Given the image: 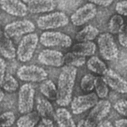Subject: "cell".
Returning a JSON list of instances; mask_svg holds the SVG:
<instances>
[{
	"mask_svg": "<svg viewBox=\"0 0 127 127\" xmlns=\"http://www.w3.org/2000/svg\"><path fill=\"white\" fill-rule=\"evenodd\" d=\"M77 74L75 67L67 65L62 68L58 80L56 100L61 106H67L71 102Z\"/></svg>",
	"mask_w": 127,
	"mask_h": 127,
	"instance_id": "1",
	"label": "cell"
},
{
	"mask_svg": "<svg viewBox=\"0 0 127 127\" xmlns=\"http://www.w3.org/2000/svg\"><path fill=\"white\" fill-rule=\"evenodd\" d=\"M38 42L37 34H29L23 37L19 44L17 51L19 60L23 62L30 61L33 56Z\"/></svg>",
	"mask_w": 127,
	"mask_h": 127,
	"instance_id": "2",
	"label": "cell"
},
{
	"mask_svg": "<svg viewBox=\"0 0 127 127\" xmlns=\"http://www.w3.org/2000/svg\"><path fill=\"white\" fill-rule=\"evenodd\" d=\"M100 53L106 60H113L117 59L119 49L110 33H104L99 35L97 40Z\"/></svg>",
	"mask_w": 127,
	"mask_h": 127,
	"instance_id": "3",
	"label": "cell"
},
{
	"mask_svg": "<svg viewBox=\"0 0 127 127\" xmlns=\"http://www.w3.org/2000/svg\"><path fill=\"white\" fill-rule=\"evenodd\" d=\"M69 23V18L63 12H53L39 17L37 20L38 28L42 30L54 29L64 27Z\"/></svg>",
	"mask_w": 127,
	"mask_h": 127,
	"instance_id": "4",
	"label": "cell"
},
{
	"mask_svg": "<svg viewBox=\"0 0 127 127\" xmlns=\"http://www.w3.org/2000/svg\"><path fill=\"white\" fill-rule=\"evenodd\" d=\"M35 94V90L30 84H24L20 87L18 98V109L20 113L26 114L32 112Z\"/></svg>",
	"mask_w": 127,
	"mask_h": 127,
	"instance_id": "5",
	"label": "cell"
},
{
	"mask_svg": "<svg viewBox=\"0 0 127 127\" xmlns=\"http://www.w3.org/2000/svg\"><path fill=\"white\" fill-rule=\"evenodd\" d=\"M39 42L45 47H70L72 41L70 36L59 32H44L40 35Z\"/></svg>",
	"mask_w": 127,
	"mask_h": 127,
	"instance_id": "6",
	"label": "cell"
},
{
	"mask_svg": "<svg viewBox=\"0 0 127 127\" xmlns=\"http://www.w3.org/2000/svg\"><path fill=\"white\" fill-rule=\"evenodd\" d=\"M17 75L22 81L40 82L46 80L48 74L42 67L32 64L20 67L17 71Z\"/></svg>",
	"mask_w": 127,
	"mask_h": 127,
	"instance_id": "7",
	"label": "cell"
},
{
	"mask_svg": "<svg viewBox=\"0 0 127 127\" xmlns=\"http://www.w3.org/2000/svg\"><path fill=\"white\" fill-rule=\"evenodd\" d=\"M98 102V97L94 93L80 95L71 102V109L73 114L79 115L94 107Z\"/></svg>",
	"mask_w": 127,
	"mask_h": 127,
	"instance_id": "8",
	"label": "cell"
},
{
	"mask_svg": "<svg viewBox=\"0 0 127 127\" xmlns=\"http://www.w3.org/2000/svg\"><path fill=\"white\" fill-rule=\"evenodd\" d=\"M97 13L95 4L92 3H86L72 14L70 20L74 25L80 26L94 18Z\"/></svg>",
	"mask_w": 127,
	"mask_h": 127,
	"instance_id": "9",
	"label": "cell"
},
{
	"mask_svg": "<svg viewBox=\"0 0 127 127\" xmlns=\"http://www.w3.org/2000/svg\"><path fill=\"white\" fill-rule=\"evenodd\" d=\"M111 107V105L109 101H99L90 111L86 119V122L90 127H95L109 114Z\"/></svg>",
	"mask_w": 127,
	"mask_h": 127,
	"instance_id": "10",
	"label": "cell"
},
{
	"mask_svg": "<svg viewBox=\"0 0 127 127\" xmlns=\"http://www.w3.org/2000/svg\"><path fill=\"white\" fill-rule=\"evenodd\" d=\"M35 30L33 23L30 20H17L8 24L4 27V33L8 37L19 36Z\"/></svg>",
	"mask_w": 127,
	"mask_h": 127,
	"instance_id": "11",
	"label": "cell"
},
{
	"mask_svg": "<svg viewBox=\"0 0 127 127\" xmlns=\"http://www.w3.org/2000/svg\"><path fill=\"white\" fill-rule=\"evenodd\" d=\"M64 56L58 51L51 49H44L38 55V61L42 64L52 67H59L64 63Z\"/></svg>",
	"mask_w": 127,
	"mask_h": 127,
	"instance_id": "12",
	"label": "cell"
},
{
	"mask_svg": "<svg viewBox=\"0 0 127 127\" xmlns=\"http://www.w3.org/2000/svg\"><path fill=\"white\" fill-rule=\"evenodd\" d=\"M107 85L120 94L127 93V81L111 69H108L102 77Z\"/></svg>",
	"mask_w": 127,
	"mask_h": 127,
	"instance_id": "13",
	"label": "cell"
},
{
	"mask_svg": "<svg viewBox=\"0 0 127 127\" xmlns=\"http://www.w3.org/2000/svg\"><path fill=\"white\" fill-rule=\"evenodd\" d=\"M0 3L2 10L7 13L16 17H24L28 11L27 5L20 0H1Z\"/></svg>",
	"mask_w": 127,
	"mask_h": 127,
	"instance_id": "14",
	"label": "cell"
},
{
	"mask_svg": "<svg viewBox=\"0 0 127 127\" xmlns=\"http://www.w3.org/2000/svg\"><path fill=\"white\" fill-rule=\"evenodd\" d=\"M28 11L32 13L49 12L54 10L58 4L55 0H23Z\"/></svg>",
	"mask_w": 127,
	"mask_h": 127,
	"instance_id": "15",
	"label": "cell"
},
{
	"mask_svg": "<svg viewBox=\"0 0 127 127\" xmlns=\"http://www.w3.org/2000/svg\"><path fill=\"white\" fill-rule=\"evenodd\" d=\"M54 117L59 127H77L72 115L65 108L57 109Z\"/></svg>",
	"mask_w": 127,
	"mask_h": 127,
	"instance_id": "16",
	"label": "cell"
},
{
	"mask_svg": "<svg viewBox=\"0 0 127 127\" xmlns=\"http://www.w3.org/2000/svg\"><path fill=\"white\" fill-rule=\"evenodd\" d=\"M96 45L93 42H83L76 44L72 47V52L77 55L85 57L94 55Z\"/></svg>",
	"mask_w": 127,
	"mask_h": 127,
	"instance_id": "17",
	"label": "cell"
},
{
	"mask_svg": "<svg viewBox=\"0 0 127 127\" xmlns=\"http://www.w3.org/2000/svg\"><path fill=\"white\" fill-rule=\"evenodd\" d=\"M0 53L6 59H12L16 57L17 51L11 40L5 33L1 36L0 42Z\"/></svg>",
	"mask_w": 127,
	"mask_h": 127,
	"instance_id": "18",
	"label": "cell"
},
{
	"mask_svg": "<svg viewBox=\"0 0 127 127\" xmlns=\"http://www.w3.org/2000/svg\"><path fill=\"white\" fill-rule=\"evenodd\" d=\"M99 33V30L96 27L89 25L78 32L75 38L78 42H90L97 37Z\"/></svg>",
	"mask_w": 127,
	"mask_h": 127,
	"instance_id": "19",
	"label": "cell"
},
{
	"mask_svg": "<svg viewBox=\"0 0 127 127\" xmlns=\"http://www.w3.org/2000/svg\"><path fill=\"white\" fill-rule=\"evenodd\" d=\"M40 116L37 112H32L21 116L17 122V127H34L38 123Z\"/></svg>",
	"mask_w": 127,
	"mask_h": 127,
	"instance_id": "20",
	"label": "cell"
},
{
	"mask_svg": "<svg viewBox=\"0 0 127 127\" xmlns=\"http://www.w3.org/2000/svg\"><path fill=\"white\" fill-rule=\"evenodd\" d=\"M37 112L40 116L45 119H49L53 115L54 109L50 102L43 98L37 99Z\"/></svg>",
	"mask_w": 127,
	"mask_h": 127,
	"instance_id": "21",
	"label": "cell"
},
{
	"mask_svg": "<svg viewBox=\"0 0 127 127\" xmlns=\"http://www.w3.org/2000/svg\"><path fill=\"white\" fill-rule=\"evenodd\" d=\"M40 92L51 100H56L57 88L54 82L51 80H46L40 86Z\"/></svg>",
	"mask_w": 127,
	"mask_h": 127,
	"instance_id": "22",
	"label": "cell"
},
{
	"mask_svg": "<svg viewBox=\"0 0 127 127\" xmlns=\"http://www.w3.org/2000/svg\"><path fill=\"white\" fill-rule=\"evenodd\" d=\"M87 66L92 72L103 75L108 70L105 64L96 56H93L89 59Z\"/></svg>",
	"mask_w": 127,
	"mask_h": 127,
	"instance_id": "23",
	"label": "cell"
},
{
	"mask_svg": "<svg viewBox=\"0 0 127 127\" xmlns=\"http://www.w3.org/2000/svg\"><path fill=\"white\" fill-rule=\"evenodd\" d=\"M19 85L16 79L9 74H6L3 80L0 81L1 87L6 91L10 93L17 91Z\"/></svg>",
	"mask_w": 127,
	"mask_h": 127,
	"instance_id": "24",
	"label": "cell"
},
{
	"mask_svg": "<svg viewBox=\"0 0 127 127\" xmlns=\"http://www.w3.org/2000/svg\"><path fill=\"white\" fill-rule=\"evenodd\" d=\"M64 63L67 66L79 67L82 66L86 62L85 57L77 55L73 52H68L64 56Z\"/></svg>",
	"mask_w": 127,
	"mask_h": 127,
	"instance_id": "25",
	"label": "cell"
},
{
	"mask_svg": "<svg viewBox=\"0 0 127 127\" xmlns=\"http://www.w3.org/2000/svg\"><path fill=\"white\" fill-rule=\"evenodd\" d=\"M95 87L96 94L100 98H104L108 95L109 89L107 84L102 77H96L95 80Z\"/></svg>",
	"mask_w": 127,
	"mask_h": 127,
	"instance_id": "26",
	"label": "cell"
},
{
	"mask_svg": "<svg viewBox=\"0 0 127 127\" xmlns=\"http://www.w3.org/2000/svg\"><path fill=\"white\" fill-rule=\"evenodd\" d=\"M124 20L119 14H115L111 18L109 21L108 28L111 34L119 33L121 27L123 25Z\"/></svg>",
	"mask_w": 127,
	"mask_h": 127,
	"instance_id": "27",
	"label": "cell"
},
{
	"mask_svg": "<svg viewBox=\"0 0 127 127\" xmlns=\"http://www.w3.org/2000/svg\"><path fill=\"white\" fill-rule=\"evenodd\" d=\"M95 77L91 74H87L82 77L80 81V87L85 92H89L95 87Z\"/></svg>",
	"mask_w": 127,
	"mask_h": 127,
	"instance_id": "28",
	"label": "cell"
},
{
	"mask_svg": "<svg viewBox=\"0 0 127 127\" xmlns=\"http://www.w3.org/2000/svg\"><path fill=\"white\" fill-rule=\"evenodd\" d=\"M16 117L13 112L7 111L0 115V126L1 127H10L15 122Z\"/></svg>",
	"mask_w": 127,
	"mask_h": 127,
	"instance_id": "29",
	"label": "cell"
},
{
	"mask_svg": "<svg viewBox=\"0 0 127 127\" xmlns=\"http://www.w3.org/2000/svg\"><path fill=\"white\" fill-rule=\"evenodd\" d=\"M114 108L120 114L127 117V100L125 99H120L115 102Z\"/></svg>",
	"mask_w": 127,
	"mask_h": 127,
	"instance_id": "30",
	"label": "cell"
},
{
	"mask_svg": "<svg viewBox=\"0 0 127 127\" xmlns=\"http://www.w3.org/2000/svg\"><path fill=\"white\" fill-rule=\"evenodd\" d=\"M119 43L123 47L127 48V24H123L119 32Z\"/></svg>",
	"mask_w": 127,
	"mask_h": 127,
	"instance_id": "31",
	"label": "cell"
},
{
	"mask_svg": "<svg viewBox=\"0 0 127 127\" xmlns=\"http://www.w3.org/2000/svg\"><path fill=\"white\" fill-rule=\"evenodd\" d=\"M115 10L119 15L127 16V0L118 2L115 6Z\"/></svg>",
	"mask_w": 127,
	"mask_h": 127,
	"instance_id": "32",
	"label": "cell"
},
{
	"mask_svg": "<svg viewBox=\"0 0 127 127\" xmlns=\"http://www.w3.org/2000/svg\"><path fill=\"white\" fill-rule=\"evenodd\" d=\"M38 127H54L53 122L50 119L43 118Z\"/></svg>",
	"mask_w": 127,
	"mask_h": 127,
	"instance_id": "33",
	"label": "cell"
},
{
	"mask_svg": "<svg viewBox=\"0 0 127 127\" xmlns=\"http://www.w3.org/2000/svg\"><path fill=\"white\" fill-rule=\"evenodd\" d=\"M90 3L103 7H107L113 3V0H89Z\"/></svg>",
	"mask_w": 127,
	"mask_h": 127,
	"instance_id": "34",
	"label": "cell"
},
{
	"mask_svg": "<svg viewBox=\"0 0 127 127\" xmlns=\"http://www.w3.org/2000/svg\"><path fill=\"white\" fill-rule=\"evenodd\" d=\"M6 64L3 58H0V81L3 80L5 77L6 70Z\"/></svg>",
	"mask_w": 127,
	"mask_h": 127,
	"instance_id": "35",
	"label": "cell"
},
{
	"mask_svg": "<svg viewBox=\"0 0 127 127\" xmlns=\"http://www.w3.org/2000/svg\"><path fill=\"white\" fill-rule=\"evenodd\" d=\"M115 127H127V119H121L116 121Z\"/></svg>",
	"mask_w": 127,
	"mask_h": 127,
	"instance_id": "36",
	"label": "cell"
},
{
	"mask_svg": "<svg viewBox=\"0 0 127 127\" xmlns=\"http://www.w3.org/2000/svg\"><path fill=\"white\" fill-rule=\"evenodd\" d=\"M96 127H114L112 124L108 121H102L97 125Z\"/></svg>",
	"mask_w": 127,
	"mask_h": 127,
	"instance_id": "37",
	"label": "cell"
},
{
	"mask_svg": "<svg viewBox=\"0 0 127 127\" xmlns=\"http://www.w3.org/2000/svg\"><path fill=\"white\" fill-rule=\"evenodd\" d=\"M77 127H91L87 123L86 120L82 119L80 120L77 125Z\"/></svg>",
	"mask_w": 127,
	"mask_h": 127,
	"instance_id": "38",
	"label": "cell"
},
{
	"mask_svg": "<svg viewBox=\"0 0 127 127\" xmlns=\"http://www.w3.org/2000/svg\"><path fill=\"white\" fill-rule=\"evenodd\" d=\"M4 97V94L2 90H0V102H2L3 99V98Z\"/></svg>",
	"mask_w": 127,
	"mask_h": 127,
	"instance_id": "39",
	"label": "cell"
}]
</instances>
